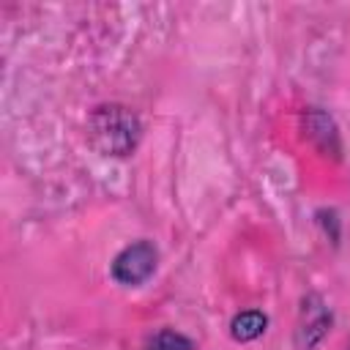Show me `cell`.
Instances as JSON below:
<instances>
[{
	"instance_id": "obj_1",
	"label": "cell",
	"mask_w": 350,
	"mask_h": 350,
	"mask_svg": "<svg viewBox=\"0 0 350 350\" xmlns=\"http://www.w3.org/2000/svg\"><path fill=\"white\" fill-rule=\"evenodd\" d=\"M153 268H156V249L148 241H139L115 257L112 276L123 284H139L153 273Z\"/></svg>"
},
{
	"instance_id": "obj_2",
	"label": "cell",
	"mask_w": 350,
	"mask_h": 350,
	"mask_svg": "<svg viewBox=\"0 0 350 350\" xmlns=\"http://www.w3.org/2000/svg\"><path fill=\"white\" fill-rule=\"evenodd\" d=\"M265 331V314L260 312H243L232 320V336L241 342H249Z\"/></svg>"
},
{
	"instance_id": "obj_3",
	"label": "cell",
	"mask_w": 350,
	"mask_h": 350,
	"mask_svg": "<svg viewBox=\"0 0 350 350\" xmlns=\"http://www.w3.org/2000/svg\"><path fill=\"white\" fill-rule=\"evenodd\" d=\"M145 350H191V342L175 331H159Z\"/></svg>"
}]
</instances>
